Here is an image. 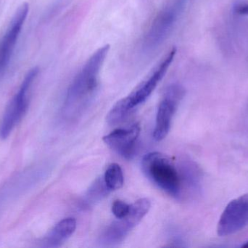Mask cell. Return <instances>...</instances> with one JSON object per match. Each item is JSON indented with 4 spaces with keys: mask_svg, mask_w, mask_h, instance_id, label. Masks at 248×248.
<instances>
[{
    "mask_svg": "<svg viewBox=\"0 0 248 248\" xmlns=\"http://www.w3.org/2000/svg\"><path fill=\"white\" fill-rule=\"evenodd\" d=\"M110 48L106 45L97 49L71 82L62 107L65 119H77L88 107L98 87L100 71Z\"/></svg>",
    "mask_w": 248,
    "mask_h": 248,
    "instance_id": "cell-1",
    "label": "cell"
},
{
    "mask_svg": "<svg viewBox=\"0 0 248 248\" xmlns=\"http://www.w3.org/2000/svg\"><path fill=\"white\" fill-rule=\"evenodd\" d=\"M176 54V48L170 50L147 78L141 81L126 97L121 99L113 106L108 114L107 121L109 124L115 125L122 122L136 107L146 101L166 75Z\"/></svg>",
    "mask_w": 248,
    "mask_h": 248,
    "instance_id": "cell-2",
    "label": "cell"
},
{
    "mask_svg": "<svg viewBox=\"0 0 248 248\" xmlns=\"http://www.w3.org/2000/svg\"><path fill=\"white\" fill-rule=\"evenodd\" d=\"M141 170L144 176L163 192L174 198L181 196V176L169 157L157 151L148 153L143 157Z\"/></svg>",
    "mask_w": 248,
    "mask_h": 248,
    "instance_id": "cell-3",
    "label": "cell"
},
{
    "mask_svg": "<svg viewBox=\"0 0 248 248\" xmlns=\"http://www.w3.org/2000/svg\"><path fill=\"white\" fill-rule=\"evenodd\" d=\"M191 0H170L157 13L143 38L145 50L156 49L169 37Z\"/></svg>",
    "mask_w": 248,
    "mask_h": 248,
    "instance_id": "cell-4",
    "label": "cell"
},
{
    "mask_svg": "<svg viewBox=\"0 0 248 248\" xmlns=\"http://www.w3.org/2000/svg\"><path fill=\"white\" fill-rule=\"evenodd\" d=\"M38 74V68H32L27 73L20 88L7 105L0 123V139H7L27 112L31 90Z\"/></svg>",
    "mask_w": 248,
    "mask_h": 248,
    "instance_id": "cell-5",
    "label": "cell"
},
{
    "mask_svg": "<svg viewBox=\"0 0 248 248\" xmlns=\"http://www.w3.org/2000/svg\"><path fill=\"white\" fill-rule=\"evenodd\" d=\"M150 200L142 198L131 205L128 215L117 218L108 226L101 236V243L105 246H114L122 243L131 230L140 224L150 209Z\"/></svg>",
    "mask_w": 248,
    "mask_h": 248,
    "instance_id": "cell-6",
    "label": "cell"
},
{
    "mask_svg": "<svg viewBox=\"0 0 248 248\" xmlns=\"http://www.w3.org/2000/svg\"><path fill=\"white\" fill-rule=\"evenodd\" d=\"M185 94V88L179 84H171L166 89L156 115L153 132V138L155 141H162L167 136L172 119Z\"/></svg>",
    "mask_w": 248,
    "mask_h": 248,
    "instance_id": "cell-7",
    "label": "cell"
},
{
    "mask_svg": "<svg viewBox=\"0 0 248 248\" xmlns=\"http://www.w3.org/2000/svg\"><path fill=\"white\" fill-rule=\"evenodd\" d=\"M29 10V4H23L13 16L8 28L0 39V79L4 75L10 66Z\"/></svg>",
    "mask_w": 248,
    "mask_h": 248,
    "instance_id": "cell-8",
    "label": "cell"
},
{
    "mask_svg": "<svg viewBox=\"0 0 248 248\" xmlns=\"http://www.w3.org/2000/svg\"><path fill=\"white\" fill-rule=\"evenodd\" d=\"M248 223V194L232 200L224 209L217 226L220 237H227L243 230Z\"/></svg>",
    "mask_w": 248,
    "mask_h": 248,
    "instance_id": "cell-9",
    "label": "cell"
},
{
    "mask_svg": "<svg viewBox=\"0 0 248 248\" xmlns=\"http://www.w3.org/2000/svg\"><path fill=\"white\" fill-rule=\"evenodd\" d=\"M141 127L136 123L130 128L116 129L103 137V141L117 154L129 160L135 154Z\"/></svg>",
    "mask_w": 248,
    "mask_h": 248,
    "instance_id": "cell-10",
    "label": "cell"
},
{
    "mask_svg": "<svg viewBox=\"0 0 248 248\" xmlns=\"http://www.w3.org/2000/svg\"><path fill=\"white\" fill-rule=\"evenodd\" d=\"M76 228L75 218H66L61 220L44 239L42 242L44 247H60L74 234Z\"/></svg>",
    "mask_w": 248,
    "mask_h": 248,
    "instance_id": "cell-11",
    "label": "cell"
},
{
    "mask_svg": "<svg viewBox=\"0 0 248 248\" xmlns=\"http://www.w3.org/2000/svg\"><path fill=\"white\" fill-rule=\"evenodd\" d=\"M103 180L109 191H116L122 188L124 176L121 166L117 163L110 164L106 170Z\"/></svg>",
    "mask_w": 248,
    "mask_h": 248,
    "instance_id": "cell-12",
    "label": "cell"
},
{
    "mask_svg": "<svg viewBox=\"0 0 248 248\" xmlns=\"http://www.w3.org/2000/svg\"><path fill=\"white\" fill-rule=\"evenodd\" d=\"M182 175L183 179L186 183V185L192 189H197L200 186L201 182V173L197 166L190 162H186L184 163L182 167Z\"/></svg>",
    "mask_w": 248,
    "mask_h": 248,
    "instance_id": "cell-13",
    "label": "cell"
},
{
    "mask_svg": "<svg viewBox=\"0 0 248 248\" xmlns=\"http://www.w3.org/2000/svg\"><path fill=\"white\" fill-rule=\"evenodd\" d=\"M130 209L131 205H128L120 199L114 201L111 208L112 213L116 218H122L128 215Z\"/></svg>",
    "mask_w": 248,
    "mask_h": 248,
    "instance_id": "cell-14",
    "label": "cell"
},
{
    "mask_svg": "<svg viewBox=\"0 0 248 248\" xmlns=\"http://www.w3.org/2000/svg\"><path fill=\"white\" fill-rule=\"evenodd\" d=\"M234 12L241 16H248V3H239L234 7Z\"/></svg>",
    "mask_w": 248,
    "mask_h": 248,
    "instance_id": "cell-15",
    "label": "cell"
},
{
    "mask_svg": "<svg viewBox=\"0 0 248 248\" xmlns=\"http://www.w3.org/2000/svg\"><path fill=\"white\" fill-rule=\"evenodd\" d=\"M243 248H248V242L246 243V244L243 245V246H242Z\"/></svg>",
    "mask_w": 248,
    "mask_h": 248,
    "instance_id": "cell-16",
    "label": "cell"
}]
</instances>
